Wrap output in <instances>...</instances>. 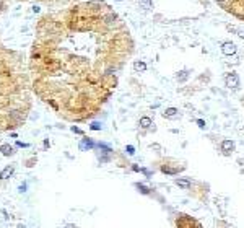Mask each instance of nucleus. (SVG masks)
<instances>
[{"instance_id":"1","label":"nucleus","mask_w":244,"mask_h":228,"mask_svg":"<svg viewBox=\"0 0 244 228\" xmlns=\"http://www.w3.org/2000/svg\"><path fill=\"white\" fill-rule=\"evenodd\" d=\"M226 13H231L233 16L244 20V0H215Z\"/></svg>"},{"instance_id":"2","label":"nucleus","mask_w":244,"mask_h":228,"mask_svg":"<svg viewBox=\"0 0 244 228\" xmlns=\"http://www.w3.org/2000/svg\"><path fill=\"white\" fill-rule=\"evenodd\" d=\"M221 51H223L226 56H229V54H234V52H236V46H234L233 42H225L223 47H221Z\"/></svg>"},{"instance_id":"3","label":"nucleus","mask_w":244,"mask_h":228,"mask_svg":"<svg viewBox=\"0 0 244 228\" xmlns=\"http://www.w3.org/2000/svg\"><path fill=\"white\" fill-rule=\"evenodd\" d=\"M13 171H15V168L13 166H7L2 169V173H0V179H7V178H10L11 174H13Z\"/></svg>"},{"instance_id":"4","label":"nucleus","mask_w":244,"mask_h":228,"mask_svg":"<svg viewBox=\"0 0 244 228\" xmlns=\"http://www.w3.org/2000/svg\"><path fill=\"white\" fill-rule=\"evenodd\" d=\"M233 148H234V143L231 142V140H225V142L221 143V150H223L225 153H229Z\"/></svg>"},{"instance_id":"5","label":"nucleus","mask_w":244,"mask_h":228,"mask_svg":"<svg viewBox=\"0 0 244 228\" xmlns=\"http://www.w3.org/2000/svg\"><path fill=\"white\" fill-rule=\"evenodd\" d=\"M0 152L3 153L5 157H10V155H13V147H10L8 143H3V145L0 147Z\"/></svg>"},{"instance_id":"6","label":"nucleus","mask_w":244,"mask_h":228,"mask_svg":"<svg viewBox=\"0 0 244 228\" xmlns=\"http://www.w3.org/2000/svg\"><path fill=\"white\" fill-rule=\"evenodd\" d=\"M226 83H228V86H238V77L234 75V73H231L226 78Z\"/></svg>"},{"instance_id":"7","label":"nucleus","mask_w":244,"mask_h":228,"mask_svg":"<svg viewBox=\"0 0 244 228\" xmlns=\"http://www.w3.org/2000/svg\"><path fill=\"white\" fill-rule=\"evenodd\" d=\"M140 7L143 10H150L151 8V0H140Z\"/></svg>"},{"instance_id":"8","label":"nucleus","mask_w":244,"mask_h":228,"mask_svg":"<svg viewBox=\"0 0 244 228\" xmlns=\"http://www.w3.org/2000/svg\"><path fill=\"white\" fill-rule=\"evenodd\" d=\"M176 184H177V186H181V188H189V186H190V182L186 181V179H177V181H176Z\"/></svg>"},{"instance_id":"9","label":"nucleus","mask_w":244,"mask_h":228,"mask_svg":"<svg viewBox=\"0 0 244 228\" xmlns=\"http://www.w3.org/2000/svg\"><path fill=\"white\" fill-rule=\"evenodd\" d=\"M165 116H166V117H176V116H177V111L171 108V109H168V111L165 112Z\"/></svg>"},{"instance_id":"10","label":"nucleus","mask_w":244,"mask_h":228,"mask_svg":"<svg viewBox=\"0 0 244 228\" xmlns=\"http://www.w3.org/2000/svg\"><path fill=\"white\" fill-rule=\"evenodd\" d=\"M150 124H151V121H150L148 117H143V119L140 121V126L142 127H150Z\"/></svg>"},{"instance_id":"11","label":"nucleus","mask_w":244,"mask_h":228,"mask_svg":"<svg viewBox=\"0 0 244 228\" xmlns=\"http://www.w3.org/2000/svg\"><path fill=\"white\" fill-rule=\"evenodd\" d=\"M134 69H135V70H145V64H143V62H135Z\"/></svg>"},{"instance_id":"12","label":"nucleus","mask_w":244,"mask_h":228,"mask_svg":"<svg viewBox=\"0 0 244 228\" xmlns=\"http://www.w3.org/2000/svg\"><path fill=\"white\" fill-rule=\"evenodd\" d=\"M91 129H93V130H99V129H101V124H99V122H95V124L91 126Z\"/></svg>"},{"instance_id":"13","label":"nucleus","mask_w":244,"mask_h":228,"mask_svg":"<svg viewBox=\"0 0 244 228\" xmlns=\"http://www.w3.org/2000/svg\"><path fill=\"white\" fill-rule=\"evenodd\" d=\"M18 191H20V192H25V191H26V184H21L20 188H18Z\"/></svg>"},{"instance_id":"14","label":"nucleus","mask_w":244,"mask_h":228,"mask_svg":"<svg viewBox=\"0 0 244 228\" xmlns=\"http://www.w3.org/2000/svg\"><path fill=\"white\" fill-rule=\"evenodd\" d=\"M16 145L18 147H28V143H21V142H16Z\"/></svg>"},{"instance_id":"15","label":"nucleus","mask_w":244,"mask_h":228,"mask_svg":"<svg viewBox=\"0 0 244 228\" xmlns=\"http://www.w3.org/2000/svg\"><path fill=\"white\" fill-rule=\"evenodd\" d=\"M0 7H2V3H0Z\"/></svg>"}]
</instances>
